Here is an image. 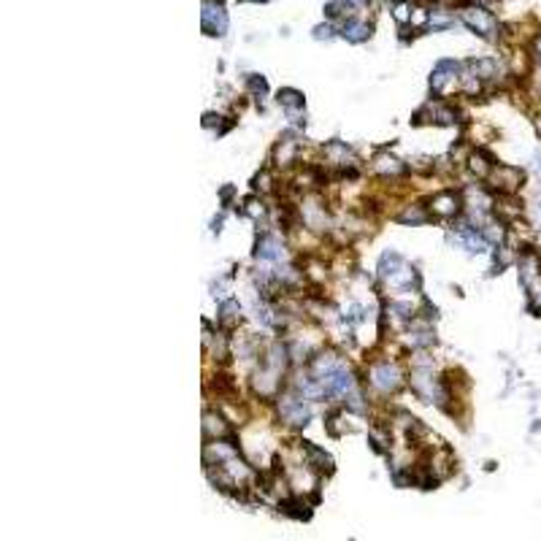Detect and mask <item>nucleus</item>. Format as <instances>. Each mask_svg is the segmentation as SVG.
<instances>
[{"mask_svg":"<svg viewBox=\"0 0 541 541\" xmlns=\"http://www.w3.org/2000/svg\"><path fill=\"white\" fill-rule=\"evenodd\" d=\"M458 19L463 22L468 30H474L477 35L487 38V41H495V38H498V19L490 14V8H487V6H477V3H471V6H460Z\"/></svg>","mask_w":541,"mask_h":541,"instance_id":"1","label":"nucleus"},{"mask_svg":"<svg viewBox=\"0 0 541 541\" xmlns=\"http://www.w3.org/2000/svg\"><path fill=\"white\" fill-rule=\"evenodd\" d=\"M368 385L379 392V395H390L403 385V373L398 368V363L392 360H373L368 368Z\"/></svg>","mask_w":541,"mask_h":541,"instance_id":"2","label":"nucleus"},{"mask_svg":"<svg viewBox=\"0 0 541 541\" xmlns=\"http://www.w3.org/2000/svg\"><path fill=\"white\" fill-rule=\"evenodd\" d=\"M460 74H463V62L438 60L431 74V90L436 95H449L452 90H460Z\"/></svg>","mask_w":541,"mask_h":541,"instance_id":"3","label":"nucleus"},{"mask_svg":"<svg viewBox=\"0 0 541 541\" xmlns=\"http://www.w3.org/2000/svg\"><path fill=\"white\" fill-rule=\"evenodd\" d=\"M487 185H490V192H498V195H514L523 182H525V173L520 168H514V165H498L495 163L493 170H490V176L484 179Z\"/></svg>","mask_w":541,"mask_h":541,"instance_id":"4","label":"nucleus"},{"mask_svg":"<svg viewBox=\"0 0 541 541\" xmlns=\"http://www.w3.org/2000/svg\"><path fill=\"white\" fill-rule=\"evenodd\" d=\"M228 25H231V19H228V11H225V6H222V0H203V11H201V28L206 35H225L228 33Z\"/></svg>","mask_w":541,"mask_h":541,"instance_id":"5","label":"nucleus"},{"mask_svg":"<svg viewBox=\"0 0 541 541\" xmlns=\"http://www.w3.org/2000/svg\"><path fill=\"white\" fill-rule=\"evenodd\" d=\"M463 209H465V198L460 192H455V190H444V192L433 195L431 206H428L431 216H436V219H455V216L463 214Z\"/></svg>","mask_w":541,"mask_h":541,"instance_id":"6","label":"nucleus"},{"mask_svg":"<svg viewBox=\"0 0 541 541\" xmlns=\"http://www.w3.org/2000/svg\"><path fill=\"white\" fill-rule=\"evenodd\" d=\"M373 33V25L368 19H363V16H349V19H344L339 25V35L344 41H349V44H363V41H368Z\"/></svg>","mask_w":541,"mask_h":541,"instance_id":"7","label":"nucleus"},{"mask_svg":"<svg viewBox=\"0 0 541 541\" xmlns=\"http://www.w3.org/2000/svg\"><path fill=\"white\" fill-rule=\"evenodd\" d=\"M203 436H206V441L209 438H228V436H233V428L219 412H206L203 414Z\"/></svg>","mask_w":541,"mask_h":541,"instance_id":"8","label":"nucleus"},{"mask_svg":"<svg viewBox=\"0 0 541 541\" xmlns=\"http://www.w3.org/2000/svg\"><path fill=\"white\" fill-rule=\"evenodd\" d=\"M373 170H376L379 176H385V179H392V176L406 173V163H401L398 157H390L379 152V155L373 157Z\"/></svg>","mask_w":541,"mask_h":541,"instance_id":"9","label":"nucleus"},{"mask_svg":"<svg viewBox=\"0 0 541 541\" xmlns=\"http://www.w3.org/2000/svg\"><path fill=\"white\" fill-rule=\"evenodd\" d=\"M277 100H279V106L284 108L287 114H301L303 106H306V98H303V93H301V90H293V87L279 90Z\"/></svg>","mask_w":541,"mask_h":541,"instance_id":"10","label":"nucleus"},{"mask_svg":"<svg viewBox=\"0 0 541 541\" xmlns=\"http://www.w3.org/2000/svg\"><path fill=\"white\" fill-rule=\"evenodd\" d=\"M241 322V303L235 298H225L219 303V325L222 327H235Z\"/></svg>","mask_w":541,"mask_h":541,"instance_id":"11","label":"nucleus"},{"mask_svg":"<svg viewBox=\"0 0 541 541\" xmlns=\"http://www.w3.org/2000/svg\"><path fill=\"white\" fill-rule=\"evenodd\" d=\"M431 219V211H428V206H406V211L398 214V222L403 225H425Z\"/></svg>","mask_w":541,"mask_h":541,"instance_id":"12","label":"nucleus"},{"mask_svg":"<svg viewBox=\"0 0 541 541\" xmlns=\"http://www.w3.org/2000/svg\"><path fill=\"white\" fill-rule=\"evenodd\" d=\"M401 265H403V257L398 255V252H385V255H382V260H379V279L385 281V279L392 277Z\"/></svg>","mask_w":541,"mask_h":541,"instance_id":"13","label":"nucleus"},{"mask_svg":"<svg viewBox=\"0 0 541 541\" xmlns=\"http://www.w3.org/2000/svg\"><path fill=\"white\" fill-rule=\"evenodd\" d=\"M412 3L409 0H395L392 3V16H395V22L401 25V28H406V25H412Z\"/></svg>","mask_w":541,"mask_h":541,"instance_id":"14","label":"nucleus"},{"mask_svg":"<svg viewBox=\"0 0 541 541\" xmlns=\"http://www.w3.org/2000/svg\"><path fill=\"white\" fill-rule=\"evenodd\" d=\"M247 87H249V95H252V98H263V95L268 93V81H265L263 76H257V74H249Z\"/></svg>","mask_w":541,"mask_h":541,"instance_id":"15","label":"nucleus"},{"mask_svg":"<svg viewBox=\"0 0 541 541\" xmlns=\"http://www.w3.org/2000/svg\"><path fill=\"white\" fill-rule=\"evenodd\" d=\"M241 214L252 216V219H260V216L265 214L263 201H257V198H249V201H244V209H241Z\"/></svg>","mask_w":541,"mask_h":541,"instance_id":"16","label":"nucleus"},{"mask_svg":"<svg viewBox=\"0 0 541 541\" xmlns=\"http://www.w3.org/2000/svg\"><path fill=\"white\" fill-rule=\"evenodd\" d=\"M336 30H339V28H336L333 22H325V25H317V28H314V38H317V41H322V38L330 41V38L336 35Z\"/></svg>","mask_w":541,"mask_h":541,"instance_id":"17","label":"nucleus"},{"mask_svg":"<svg viewBox=\"0 0 541 541\" xmlns=\"http://www.w3.org/2000/svg\"><path fill=\"white\" fill-rule=\"evenodd\" d=\"M347 6L352 8V14L360 16V11H366V8L371 6V0H347Z\"/></svg>","mask_w":541,"mask_h":541,"instance_id":"18","label":"nucleus"},{"mask_svg":"<svg viewBox=\"0 0 541 541\" xmlns=\"http://www.w3.org/2000/svg\"><path fill=\"white\" fill-rule=\"evenodd\" d=\"M390 3H395V0H390Z\"/></svg>","mask_w":541,"mask_h":541,"instance_id":"19","label":"nucleus"}]
</instances>
